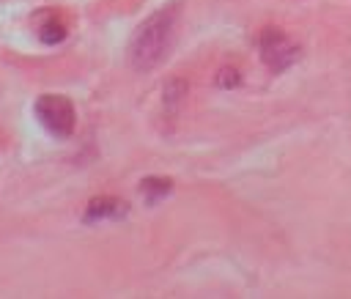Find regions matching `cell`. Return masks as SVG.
<instances>
[{
	"mask_svg": "<svg viewBox=\"0 0 351 299\" xmlns=\"http://www.w3.org/2000/svg\"><path fill=\"white\" fill-rule=\"evenodd\" d=\"M176 25H178L176 3L162 5L159 11H154L151 16H145L137 25V30L129 41V63L134 71H151L167 58L173 36H176Z\"/></svg>",
	"mask_w": 351,
	"mask_h": 299,
	"instance_id": "1",
	"label": "cell"
},
{
	"mask_svg": "<svg viewBox=\"0 0 351 299\" xmlns=\"http://www.w3.org/2000/svg\"><path fill=\"white\" fill-rule=\"evenodd\" d=\"M33 112H36L38 123L52 137H58V140H66L74 132V126H77V110H74L71 99L63 96V93H44V96H38L36 104H33Z\"/></svg>",
	"mask_w": 351,
	"mask_h": 299,
	"instance_id": "2",
	"label": "cell"
},
{
	"mask_svg": "<svg viewBox=\"0 0 351 299\" xmlns=\"http://www.w3.org/2000/svg\"><path fill=\"white\" fill-rule=\"evenodd\" d=\"M258 47H261V60L274 74L291 69L299 60V55H302L299 44L285 30H280V27H263L261 38H258Z\"/></svg>",
	"mask_w": 351,
	"mask_h": 299,
	"instance_id": "3",
	"label": "cell"
},
{
	"mask_svg": "<svg viewBox=\"0 0 351 299\" xmlns=\"http://www.w3.org/2000/svg\"><path fill=\"white\" fill-rule=\"evenodd\" d=\"M126 214H129V203H123L121 198L101 195V198H93L85 206L82 219L85 222H104V219H123Z\"/></svg>",
	"mask_w": 351,
	"mask_h": 299,
	"instance_id": "4",
	"label": "cell"
},
{
	"mask_svg": "<svg viewBox=\"0 0 351 299\" xmlns=\"http://www.w3.org/2000/svg\"><path fill=\"white\" fill-rule=\"evenodd\" d=\"M36 36H38L41 44L55 47V44L66 41L69 27H66V22H63L60 14H55V11H41V14H38V25H36Z\"/></svg>",
	"mask_w": 351,
	"mask_h": 299,
	"instance_id": "5",
	"label": "cell"
},
{
	"mask_svg": "<svg viewBox=\"0 0 351 299\" xmlns=\"http://www.w3.org/2000/svg\"><path fill=\"white\" fill-rule=\"evenodd\" d=\"M173 192V181L170 178H162V176H148L140 181V195L145 198V203H159L162 198H167Z\"/></svg>",
	"mask_w": 351,
	"mask_h": 299,
	"instance_id": "6",
	"label": "cell"
},
{
	"mask_svg": "<svg viewBox=\"0 0 351 299\" xmlns=\"http://www.w3.org/2000/svg\"><path fill=\"white\" fill-rule=\"evenodd\" d=\"M219 88H236V85H241V74H239V69H230V66H225V69H219L217 71V80H214Z\"/></svg>",
	"mask_w": 351,
	"mask_h": 299,
	"instance_id": "7",
	"label": "cell"
}]
</instances>
